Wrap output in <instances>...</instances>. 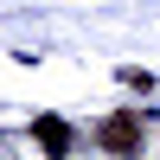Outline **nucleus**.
Instances as JSON below:
<instances>
[{"label":"nucleus","mask_w":160,"mask_h":160,"mask_svg":"<svg viewBox=\"0 0 160 160\" xmlns=\"http://www.w3.org/2000/svg\"><path fill=\"white\" fill-rule=\"evenodd\" d=\"M96 148L102 154H141V122L135 115H109V122L96 128Z\"/></svg>","instance_id":"nucleus-1"},{"label":"nucleus","mask_w":160,"mask_h":160,"mask_svg":"<svg viewBox=\"0 0 160 160\" xmlns=\"http://www.w3.org/2000/svg\"><path fill=\"white\" fill-rule=\"evenodd\" d=\"M32 135H38V148H45V154H64V148H71L64 115H38V122H32Z\"/></svg>","instance_id":"nucleus-2"}]
</instances>
